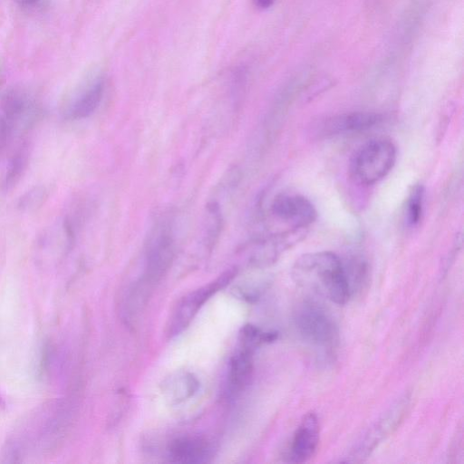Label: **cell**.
<instances>
[{
	"label": "cell",
	"mask_w": 464,
	"mask_h": 464,
	"mask_svg": "<svg viewBox=\"0 0 464 464\" xmlns=\"http://www.w3.org/2000/svg\"><path fill=\"white\" fill-rule=\"evenodd\" d=\"M71 397L49 400L25 413L7 435L2 461L28 463L56 452L64 441L73 419Z\"/></svg>",
	"instance_id": "6da1fadb"
},
{
	"label": "cell",
	"mask_w": 464,
	"mask_h": 464,
	"mask_svg": "<svg viewBox=\"0 0 464 464\" xmlns=\"http://www.w3.org/2000/svg\"><path fill=\"white\" fill-rule=\"evenodd\" d=\"M294 281L329 301L343 305L352 296L343 260L330 251L304 254L292 268Z\"/></svg>",
	"instance_id": "7a4b0ae2"
},
{
	"label": "cell",
	"mask_w": 464,
	"mask_h": 464,
	"mask_svg": "<svg viewBox=\"0 0 464 464\" xmlns=\"http://www.w3.org/2000/svg\"><path fill=\"white\" fill-rule=\"evenodd\" d=\"M396 160L397 149L391 140L372 139L353 154L350 164L351 174L361 185H373L391 172Z\"/></svg>",
	"instance_id": "3957f363"
},
{
	"label": "cell",
	"mask_w": 464,
	"mask_h": 464,
	"mask_svg": "<svg viewBox=\"0 0 464 464\" xmlns=\"http://www.w3.org/2000/svg\"><path fill=\"white\" fill-rule=\"evenodd\" d=\"M295 325L302 338L311 345L326 351L339 341V331L332 315L321 305L305 301L297 306Z\"/></svg>",
	"instance_id": "277c9868"
},
{
	"label": "cell",
	"mask_w": 464,
	"mask_h": 464,
	"mask_svg": "<svg viewBox=\"0 0 464 464\" xmlns=\"http://www.w3.org/2000/svg\"><path fill=\"white\" fill-rule=\"evenodd\" d=\"M237 269L230 268L216 279L184 295L176 304L167 326L169 337L179 334L188 327L204 304L236 276Z\"/></svg>",
	"instance_id": "5b68a950"
},
{
	"label": "cell",
	"mask_w": 464,
	"mask_h": 464,
	"mask_svg": "<svg viewBox=\"0 0 464 464\" xmlns=\"http://www.w3.org/2000/svg\"><path fill=\"white\" fill-rule=\"evenodd\" d=\"M3 117L9 132H23L33 127L42 115V107L36 97L27 89L16 87L3 97Z\"/></svg>",
	"instance_id": "8992f818"
},
{
	"label": "cell",
	"mask_w": 464,
	"mask_h": 464,
	"mask_svg": "<svg viewBox=\"0 0 464 464\" xmlns=\"http://www.w3.org/2000/svg\"><path fill=\"white\" fill-rule=\"evenodd\" d=\"M409 407V398L404 397L392 406L382 419L369 429L347 455L344 462H359L366 459L378 444L401 421Z\"/></svg>",
	"instance_id": "52a82bcc"
},
{
	"label": "cell",
	"mask_w": 464,
	"mask_h": 464,
	"mask_svg": "<svg viewBox=\"0 0 464 464\" xmlns=\"http://www.w3.org/2000/svg\"><path fill=\"white\" fill-rule=\"evenodd\" d=\"M104 87L102 75H92L84 79L66 99L62 111L63 117L74 121L92 115L102 100Z\"/></svg>",
	"instance_id": "ba28073f"
},
{
	"label": "cell",
	"mask_w": 464,
	"mask_h": 464,
	"mask_svg": "<svg viewBox=\"0 0 464 464\" xmlns=\"http://www.w3.org/2000/svg\"><path fill=\"white\" fill-rule=\"evenodd\" d=\"M271 212L289 228H308L317 218L313 203L296 193L278 194L272 201Z\"/></svg>",
	"instance_id": "9c48e42d"
},
{
	"label": "cell",
	"mask_w": 464,
	"mask_h": 464,
	"mask_svg": "<svg viewBox=\"0 0 464 464\" xmlns=\"http://www.w3.org/2000/svg\"><path fill=\"white\" fill-rule=\"evenodd\" d=\"M74 230L68 218L60 220L40 237L37 257L44 266H53L62 261L63 256L71 248Z\"/></svg>",
	"instance_id": "30bf717a"
},
{
	"label": "cell",
	"mask_w": 464,
	"mask_h": 464,
	"mask_svg": "<svg viewBox=\"0 0 464 464\" xmlns=\"http://www.w3.org/2000/svg\"><path fill=\"white\" fill-rule=\"evenodd\" d=\"M173 259V240L164 228L151 240L146 254V266L141 285L149 287L167 272Z\"/></svg>",
	"instance_id": "8fae6325"
},
{
	"label": "cell",
	"mask_w": 464,
	"mask_h": 464,
	"mask_svg": "<svg viewBox=\"0 0 464 464\" xmlns=\"http://www.w3.org/2000/svg\"><path fill=\"white\" fill-rule=\"evenodd\" d=\"M320 436V426L316 414L306 413L296 428L289 449V461L304 463L315 454Z\"/></svg>",
	"instance_id": "7c38bea8"
},
{
	"label": "cell",
	"mask_w": 464,
	"mask_h": 464,
	"mask_svg": "<svg viewBox=\"0 0 464 464\" xmlns=\"http://www.w3.org/2000/svg\"><path fill=\"white\" fill-rule=\"evenodd\" d=\"M167 451L168 458L171 462L200 464L209 460L212 455V447L203 437L186 435L173 440Z\"/></svg>",
	"instance_id": "4fadbf2b"
},
{
	"label": "cell",
	"mask_w": 464,
	"mask_h": 464,
	"mask_svg": "<svg viewBox=\"0 0 464 464\" xmlns=\"http://www.w3.org/2000/svg\"><path fill=\"white\" fill-rule=\"evenodd\" d=\"M382 118L370 111H353L325 119L319 124V133L326 136L357 132L379 124Z\"/></svg>",
	"instance_id": "5bb4252c"
},
{
	"label": "cell",
	"mask_w": 464,
	"mask_h": 464,
	"mask_svg": "<svg viewBox=\"0 0 464 464\" xmlns=\"http://www.w3.org/2000/svg\"><path fill=\"white\" fill-rule=\"evenodd\" d=\"M254 351L241 347L231 357L227 372V393L237 396L248 385L253 373Z\"/></svg>",
	"instance_id": "9a60e30c"
},
{
	"label": "cell",
	"mask_w": 464,
	"mask_h": 464,
	"mask_svg": "<svg viewBox=\"0 0 464 464\" xmlns=\"http://www.w3.org/2000/svg\"><path fill=\"white\" fill-rule=\"evenodd\" d=\"M198 388L199 382L193 374L180 372L166 379L162 392L171 404H179L193 397Z\"/></svg>",
	"instance_id": "2e32d148"
},
{
	"label": "cell",
	"mask_w": 464,
	"mask_h": 464,
	"mask_svg": "<svg viewBox=\"0 0 464 464\" xmlns=\"http://www.w3.org/2000/svg\"><path fill=\"white\" fill-rule=\"evenodd\" d=\"M29 150L25 145L18 148L9 159L2 181L5 190L12 189L21 180L29 163Z\"/></svg>",
	"instance_id": "e0dca14e"
},
{
	"label": "cell",
	"mask_w": 464,
	"mask_h": 464,
	"mask_svg": "<svg viewBox=\"0 0 464 464\" xmlns=\"http://www.w3.org/2000/svg\"><path fill=\"white\" fill-rule=\"evenodd\" d=\"M425 189L421 184H415L407 198L404 210L405 223L416 227L422 217Z\"/></svg>",
	"instance_id": "ac0fdd59"
},
{
	"label": "cell",
	"mask_w": 464,
	"mask_h": 464,
	"mask_svg": "<svg viewBox=\"0 0 464 464\" xmlns=\"http://www.w3.org/2000/svg\"><path fill=\"white\" fill-rule=\"evenodd\" d=\"M276 338L277 333L266 332L252 324L243 326L239 334L240 346L254 352L260 345L272 343Z\"/></svg>",
	"instance_id": "d6986e66"
},
{
	"label": "cell",
	"mask_w": 464,
	"mask_h": 464,
	"mask_svg": "<svg viewBox=\"0 0 464 464\" xmlns=\"http://www.w3.org/2000/svg\"><path fill=\"white\" fill-rule=\"evenodd\" d=\"M48 190L44 186H35L21 196L18 208L24 211H33L46 200Z\"/></svg>",
	"instance_id": "ffe728a7"
},
{
	"label": "cell",
	"mask_w": 464,
	"mask_h": 464,
	"mask_svg": "<svg viewBox=\"0 0 464 464\" xmlns=\"http://www.w3.org/2000/svg\"><path fill=\"white\" fill-rule=\"evenodd\" d=\"M10 134L7 123L3 117L0 115V148L5 144L8 135Z\"/></svg>",
	"instance_id": "44dd1931"
},
{
	"label": "cell",
	"mask_w": 464,
	"mask_h": 464,
	"mask_svg": "<svg viewBox=\"0 0 464 464\" xmlns=\"http://www.w3.org/2000/svg\"><path fill=\"white\" fill-rule=\"evenodd\" d=\"M255 5L259 9H267L271 7L276 0H253Z\"/></svg>",
	"instance_id": "7402d4cb"
},
{
	"label": "cell",
	"mask_w": 464,
	"mask_h": 464,
	"mask_svg": "<svg viewBox=\"0 0 464 464\" xmlns=\"http://www.w3.org/2000/svg\"><path fill=\"white\" fill-rule=\"evenodd\" d=\"M17 4L22 6H31L35 5L38 0H14Z\"/></svg>",
	"instance_id": "603a6c76"
}]
</instances>
